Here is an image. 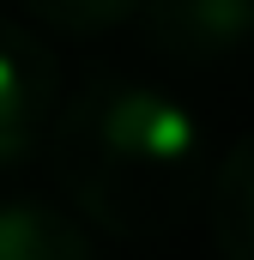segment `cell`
Listing matches in <instances>:
<instances>
[{"instance_id": "obj_5", "label": "cell", "mask_w": 254, "mask_h": 260, "mask_svg": "<svg viewBox=\"0 0 254 260\" xmlns=\"http://www.w3.org/2000/svg\"><path fill=\"white\" fill-rule=\"evenodd\" d=\"M212 236L224 260H254V133L230 145V157L212 170Z\"/></svg>"}, {"instance_id": "obj_3", "label": "cell", "mask_w": 254, "mask_h": 260, "mask_svg": "<svg viewBox=\"0 0 254 260\" xmlns=\"http://www.w3.org/2000/svg\"><path fill=\"white\" fill-rule=\"evenodd\" d=\"M145 43L182 67H224L254 43V0H139Z\"/></svg>"}, {"instance_id": "obj_2", "label": "cell", "mask_w": 254, "mask_h": 260, "mask_svg": "<svg viewBox=\"0 0 254 260\" xmlns=\"http://www.w3.org/2000/svg\"><path fill=\"white\" fill-rule=\"evenodd\" d=\"M61 109V61L43 37L0 18V170H18L43 151Z\"/></svg>"}, {"instance_id": "obj_4", "label": "cell", "mask_w": 254, "mask_h": 260, "mask_svg": "<svg viewBox=\"0 0 254 260\" xmlns=\"http://www.w3.org/2000/svg\"><path fill=\"white\" fill-rule=\"evenodd\" d=\"M0 260H97V248L55 206L0 200Z\"/></svg>"}, {"instance_id": "obj_1", "label": "cell", "mask_w": 254, "mask_h": 260, "mask_svg": "<svg viewBox=\"0 0 254 260\" xmlns=\"http://www.w3.org/2000/svg\"><path fill=\"white\" fill-rule=\"evenodd\" d=\"M43 145L61 194L121 242L176 230L212 188L206 127L164 85L127 73H91L61 97Z\"/></svg>"}, {"instance_id": "obj_6", "label": "cell", "mask_w": 254, "mask_h": 260, "mask_svg": "<svg viewBox=\"0 0 254 260\" xmlns=\"http://www.w3.org/2000/svg\"><path fill=\"white\" fill-rule=\"evenodd\" d=\"M24 6L67 37H97V30H115L139 0H24Z\"/></svg>"}]
</instances>
